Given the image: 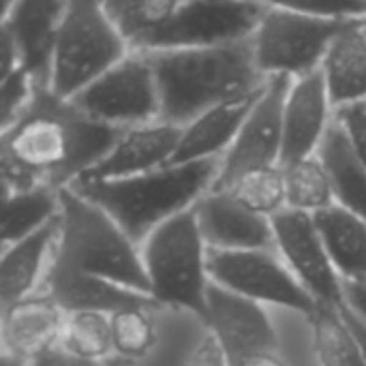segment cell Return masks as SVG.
<instances>
[{
    "mask_svg": "<svg viewBox=\"0 0 366 366\" xmlns=\"http://www.w3.org/2000/svg\"><path fill=\"white\" fill-rule=\"evenodd\" d=\"M47 296L56 300V305L66 313L77 311H101L116 313L122 309H159L161 305L150 296L142 294L101 277L75 272L62 266L51 264L45 277Z\"/></svg>",
    "mask_w": 366,
    "mask_h": 366,
    "instance_id": "ac0fdd59",
    "label": "cell"
},
{
    "mask_svg": "<svg viewBox=\"0 0 366 366\" xmlns=\"http://www.w3.org/2000/svg\"><path fill=\"white\" fill-rule=\"evenodd\" d=\"M114 347L120 356L142 358L154 345V328L146 309H122L109 313Z\"/></svg>",
    "mask_w": 366,
    "mask_h": 366,
    "instance_id": "4dcf8cb0",
    "label": "cell"
},
{
    "mask_svg": "<svg viewBox=\"0 0 366 366\" xmlns=\"http://www.w3.org/2000/svg\"><path fill=\"white\" fill-rule=\"evenodd\" d=\"M28 366H101L99 360H90L69 352L60 341L43 347L32 358H28Z\"/></svg>",
    "mask_w": 366,
    "mask_h": 366,
    "instance_id": "e575fe53",
    "label": "cell"
},
{
    "mask_svg": "<svg viewBox=\"0 0 366 366\" xmlns=\"http://www.w3.org/2000/svg\"><path fill=\"white\" fill-rule=\"evenodd\" d=\"M2 242H17L60 214V189L36 184L2 193Z\"/></svg>",
    "mask_w": 366,
    "mask_h": 366,
    "instance_id": "d4e9b609",
    "label": "cell"
},
{
    "mask_svg": "<svg viewBox=\"0 0 366 366\" xmlns=\"http://www.w3.org/2000/svg\"><path fill=\"white\" fill-rule=\"evenodd\" d=\"M146 54L159 86L161 118L180 127L214 105L255 94L268 79L257 69L249 41Z\"/></svg>",
    "mask_w": 366,
    "mask_h": 366,
    "instance_id": "7a4b0ae2",
    "label": "cell"
},
{
    "mask_svg": "<svg viewBox=\"0 0 366 366\" xmlns=\"http://www.w3.org/2000/svg\"><path fill=\"white\" fill-rule=\"evenodd\" d=\"M206 298L210 311L208 328L217 335L227 365L238 366L255 354L279 350L277 332L257 300L244 298L219 283H208Z\"/></svg>",
    "mask_w": 366,
    "mask_h": 366,
    "instance_id": "4fadbf2b",
    "label": "cell"
},
{
    "mask_svg": "<svg viewBox=\"0 0 366 366\" xmlns=\"http://www.w3.org/2000/svg\"><path fill=\"white\" fill-rule=\"evenodd\" d=\"M266 6L259 0H182L152 34L133 49L214 47L249 41Z\"/></svg>",
    "mask_w": 366,
    "mask_h": 366,
    "instance_id": "9c48e42d",
    "label": "cell"
},
{
    "mask_svg": "<svg viewBox=\"0 0 366 366\" xmlns=\"http://www.w3.org/2000/svg\"><path fill=\"white\" fill-rule=\"evenodd\" d=\"M60 227V214L43 225L41 229L32 232L30 236L4 244V255L0 259V305L2 311L13 307L15 302L28 298L30 290L34 287L36 274L43 266L45 253L49 247L56 244Z\"/></svg>",
    "mask_w": 366,
    "mask_h": 366,
    "instance_id": "7402d4cb",
    "label": "cell"
},
{
    "mask_svg": "<svg viewBox=\"0 0 366 366\" xmlns=\"http://www.w3.org/2000/svg\"><path fill=\"white\" fill-rule=\"evenodd\" d=\"M238 366H285L283 360L277 356V352H264V354H255L247 360H242Z\"/></svg>",
    "mask_w": 366,
    "mask_h": 366,
    "instance_id": "f35d334b",
    "label": "cell"
},
{
    "mask_svg": "<svg viewBox=\"0 0 366 366\" xmlns=\"http://www.w3.org/2000/svg\"><path fill=\"white\" fill-rule=\"evenodd\" d=\"M58 341L77 356L99 360L114 347L112 324L101 311H77L62 324Z\"/></svg>",
    "mask_w": 366,
    "mask_h": 366,
    "instance_id": "f546056e",
    "label": "cell"
},
{
    "mask_svg": "<svg viewBox=\"0 0 366 366\" xmlns=\"http://www.w3.org/2000/svg\"><path fill=\"white\" fill-rule=\"evenodd\" d=\"M292 77H268L259 88L234 144L219 161L212 189H227L242 174L281 165L283 157V101Z\"/></svg>",
    "mask_w": 366,
    "mask_h": 366,
    "instance_id": "8fae6325",
    "label": "cell"
},
{
    "mask_svg": "<svg viewBox=\"0 0 366 366\" xmlns=\"http://www.w3.org/2000/svg\"><path fill=\"white\" fill-rule=\"evenodd\" d=\"M107 13L129 39L131 47H137L148 34H152L182 0H103Z\"/></svg>",
    "mask_w": 366,
    "mask_h": 366,
    "instance_id": "f1b7e54d",
    "label": "cell"
},
{
    "mask_svg": "<svg viewBox=\"0 0 366 366\" xmlns=\"http://www.w3.org/2000/svg\"><path fill=\"white\" fill-rule=\"evenodd\" d=\"M182 127L157 118L120 129L109 152L79 180H109L163 167L174 161Z\"/></svg>",
    "mask_w": 366,
    "mask_h": 366,
    "instance_id": "2e32d148",
    "label": "cell"
},
{
    "mask_svg": "<svg viewBox=\"0 0 366 366\" xmlns=\"http://www.w3.org/2000/svg\"><path fill=\"white\" fill-rule=\"evenodd\" d=\"M118 133L73 99L39 88L24 114L2 129V193L36 184L71 187L109 152Z\"/></svg>",
    "mask_w": 366,
    "mask_h": 366,
    "instance_id": "6da1fadb",
    "label": "cell"
},
{
    "mask_svg": "<svg viewBox=\"0 0 366 366\" xmlns=\"http://www.w3.org/2000/svg\"><path fill=\"white\" fill-rule=\"evenodd\" d=\"M60 307L51 296H28L2 311L4 352L32 358L43 347L56 343L62 330Z\"/></svg>",
    "mask_w": 366,
    "mask_h": 366,
    "instance_id": "44dd1931",
    "label": "cell"
},
{
    "mask_svg": "<svg viewBox=\"0 0 366 366\" xmlns=\"http://www.w3.org/2000/svg\"><path fill=\"white\" fill-rule=\"evenodd\" d=\"M51 264L150 294V279L135 242L73 187L60 189V227Z\"/></svg>",
    "mask_w": 366,
    "mask_h": 366,
    "instance_id": "277c9868",
    "label": "cell"
},
{
    "mask_svg": "<svg viewBox=\"0 0 366 366\" xmlns=\"http://www.w3.org/2000/svg\"><path fill=\"white\" fill-rule=\"evenodd\" d=\"M217 191H229L240 204L264 217H274L277 212L287 208L285 176L281 165L251 169L240 178H236L227 189H217Z\"/></svg>",
    "mask_w": 366,
    "mask_h": 366,
    "instance_id": "83f0119b",
    "label": "cell"
},
{
    "mask_svg": "<svg viewBox=\"0 0 366 366\" xmlns=\"http://www.w3.org/2000/svg\"><path fill=\"white\" fill-rule=\"evenodd\" d=\"M64 6L66 0H17L9 13L0 15V28L13 36L21 66L45 88L49 84L51 58Z\"/></svg>",
    "mask_w": 366,
    "mask_h": 366,
    "instance_id": "e0dca14e",
    "label": "cell"
},
{
    "mask_svg": "<svg viewBox=\"0 0 366 366\" xmlns=\"http://www.w3.org/2000/svg\"><path fill=\"white\" fill-rule=\"evenodd\" d=\"M320 73L337 109L366 103V17L345 21L328 47Z\"/></svg>",
    "mask_w": 366,
    "mask_h": 366,
    "instance_id": "d6986e66",
    "label": "cell"
},
{
    "mask_svg": "<svg viewBox=\"0 0 366 366\" xmlns=\"http://www.w3.org/2000/svg\"><path fill=\"white\" fill-rule=\"evenodd\" d=\"M189 366H229L227 365V358H225V352H223V347H221V343H219L214 332L206 335L199 341V345L195 347Z\"/></svg>",
    "mask_w": 366,
    "mask_h": 366,
    "instance_id": "d590c367",
    "label": "cell"
},
{
    "mask_svg": "<svg viewBox=\"0 0 366 366\" xmlns=\"http://www.w3.org/2000/svg\"><path fill=\"white\" fill-rule=\"evenodd\" d=\"M337 272L347 281L366 279V221L332 204L313 214Z\"/></svg>",
    "mask_w": 366,
    "mask_h": 366,
    "instance_id": "603a6c76",
    "label": "cell"
},
{
    "mask_svg": "<svg viewBox=\"0 0 366 366\" xmlns=\"http://www.w3.org/2000/svg\"><path fill=\"white\" fill-rule=\"evenodd\" d=\"M73 101L92 118L127 129L161 118V97L152 62L146 51L131 49L103 71Z\"/></svg>",
    "mask_w": 366,
    "mask_h": 366,
    "instance_id": "ba28073f",
    "label": "cell"
},
{
    "mask_svg": "<svg viewBox=\"0 0 366 366\" xmlns=\"http://www.w3.org/2000/svg\"><path fill=\"white\" fill-rule=\"evenodd\" d=\"M317 154L328 169L335 202L366 221V167L350 148L337 120Z\"/></svg>",
    "mask_w": 366,
    "mask_h": 366,
    "instance_id": "cb8c5ba5",
    "label": "cell"
},
{
    "mask_svg": "<svg viewBox=\"0 0 366 366\" xmlns=\"http://www.w3.org/2000/svg\"><path fill=\"white\" fill-rule=\"evenodd\" d=\"M257 92L251 97L214 105L202 112L199 116H195L193 120H189L187 124H182V135L174 161L187 163V161L221 159L227 152V148L234 144Z\"/></svg>",
    "mask_w": 366,
    "mask_h": 366,
    "instance_id": "ffe728a7",
    "label": "cell"
},
{
    "mask_svg": "<svg viewBox=\"0 0 366 366\" xmlns=\"http://www.w3.org/2000/svg\"><path fill=\"white\" fill-rule=\"evenodd\" d=\"M337 120V107L317 71L290 79L283 101V157L281 163L317 154Z\"/></svg>",
    "mask_w": 366,
    "mask_h": 366,
    "instance_id": "5bb4252c",
    "label": "cell"
},
{
    "mask_svg": "<svg viewBox=\"0 0 366 366\" xmlns=\"http://www.w3.org/2000/svg\"><path fill=\"white\" fill-rule=\"evenodd\" d=\"M339 311H341V315H343V320L347 322V326L352 328V332L356 335V339H358V343H360V347H362V352H365V358H366V322L347 305V302H343V305H339Z\"/></svg>",
    "mask_w": 366,
    "mask_h": 366,
    "instance_id": "74e56055",
    "label": "cell"
},
{
    "mask_svg": "<svg viewBox=\"0 0 366 366\" xmlns=\"http://www.w3.org/2000/svg\"><path fill=\"white\" fill-rule=\"evenodd\" d=\"M259 2L272 9L315 15V17H330V19L366 17V0H259Z\"/></svg>",
    "mask_w": 366,
    "mask_h": 366,
    "instance_id": "d6a6232c",
    "label": "cell"
},
{
    "mask_svg": "<svg viewBox=\"0 0 366 366\" xmlns=\"http://www.w3.org/2000/svg\"><path fill=\"white\" fill-rule=\"evenodd\" d=\"M206 247L221 251H249L274 247L270 217L240 204L229 191L210 189L193 206Z\"/></svg>",
    "mask_w": 366,
    "mask_h": 366,
    "instance_id": "9a60e30c",
    "label": "cell"
},
{
    "mask_svg": "<svg viewBox=\"0 0 366 366\" xmlns=\"http://www.w3.org/2000/svg\"><path fill=\"white\" fill-rule=\"evenodd\" d=\"M206 242L195 210L189 208L159 225L144 242V266L150 279V296L163 307L193 311L208 326Z\"/></svg>",
    "mask_w": 366,
    "mask_h": 366,
    "instance_id": "8992f818",
    "label": "cell"
},
{
    "mask_svg": "<svg viewBox=\"0 0 366 366\" xmlns=\"http://www.w3.org/2000/svg\"><path fill=\"white\" fill-rule=\"evenodd\" d=\"M309 322L313 328V345L320 365L366 366L365 352L337 305L317 300V307Z\"/></svg>",
    "mask_w": 366,
    "mask_h": 366,
    "instance_id": "484cf974",
    "label": "cell"
},
{
    "mask_svg": "<svg viewBox=\"0 0 366 366\" xmlns=\"http://www.w3.org/2000/svg\"><path fill=\"white\" fill-rule=\"evenodd\" d=\"M270 221L274 229V247L283 253L285 262L298 274L300 283L317 300L337 307L343 305V283L339 281V272L332 266L313 214L283 208L281 212L270 217Z\"/></svg>",
    "mask_w": 366,
    "mask_h": 366,
    "instance_id": "7c38bea8",
    "label": "cell"
},
{
    "mask_svg": "<svg viewBox=\"0 0 366 366\" xmlns=\"http://www.w3.org/2000/svg\"><path fill=\"white\" fill-rule=\"evenodd\" d=\"M343 294H345V302L366 322V279H360V281L345 279Z\"/></svg>",
    "mask_w": 366,
    "mask_h": 366,
    "instance_id": "8d00e7d4",
    "label": "cell"
},
{
    "mask_svg": "<svg viewBox=\"0 0 366 366\" xmlns=\"http://www.w3.org/2000/svg\"><path fill=\"white\" fill-rule=\"evenodd\" d=\"M39 88H45V86H39L36 79L26 69H17L0 77V127L2 129L24 114V109L32 103Z\"/></svg>",
    "mask_w": 366,
    "mask_h": 366,
    "instance_id": "1f68e13d",
    "label": "cell"
},
{
    "mask_svg": "<svg viewBox=\"0 0 366 366\" xmlns=\"http://www.w3.org/2000/svg\"><path fill=\"white\" fill-rule=\"evenodd\" d=\"M131 49L103 0H66L47 88L73 99Z\"/></svg>",
    "mask_w": 366,
    "mask_h": 366,
    "instance_id": "5b68a950",
    "label": "cell"
},
{
    "mask_svg": "<svg viewBox=\"0 0 366 366\" xmlns=\"http://www.w3.org/2000/svg\"><path fill=\"white\" fill-rule=\"evenodd\" d=\"M350 19H330L266 6L249 43L264 77H298L322 66V60Z\"/></svg>",
    "mask_w": 366,
    "mask_h": 366,
    "instance_id": "52a82bcc",
    "label": "cell"
},
{
    "mask_svg": "<svg viewBox=\"0 0 366 366\" xmlns=\"http://www.w3.org/2000/svg\"><path fill=\"white\" fill-rule=\"evenodd\" d=\"M221 159L167 163L163 167L109 180H77L71 187L103 208L135 242L146 238L172 217L193 208L219 174Z\"/></svg>",
    "mask_w": 366,
    "mask_h": 366,
    "instance_id": "3957f363",
    "label": "cell"
},
{
    "mask_svg": "<svg viewBox=\"0 0 366 366\" xmlns=\"http://www.w3.org/2000/svg\"><path fill=\"white\" fill-rule=\"evenodd\" d=\"M281 167L285 176L287 208L315 214L337 204L328 169L320 154L294 159V161L281 163Z\"/></svg>",
    "mask_w": 366,
    "mask_h": 366,
    "instance_id": "4316f807",
    "label": "cell"
},
{
    "mask_svg": "<svg viewBox=\"0 0 366 366\" xmlns=\"http://www.w3.org/2000/svg\"><path fill=\"white\" fill-rule=\"evenodd\" d=\"M337 122L350 148L366 167V103H356L337 109Z\"/></svg>",
    "mask_w": 366,
    "mask_h": 366,
    "instance_id": "836d02e7",
    "label": "cell"
},
{
    "mask_svg": "<svg viewBox=\"0 0 366 366\" xmlns=\"http://www.w3.org/2000/svg\"><path fill=\"white\" fill-rule=\"evenodd\" d=\"M206 272L214 283L251 300L287 307L307 317L317 307V298L266 249L221 251L208 247Z\"/></svg>",
    "mask_w": 366,
    "mask_h": 366,
    "instance_id": "30bf717a",
    "label": "cell"
},
{
    "mask_svg": "<svg viewBox=\"0 0 366 366\" xmlns=\"http://www.w3.org/2000/svg\"><path fill=\"white\" fill-rule=\"evenodd\" d=\"M15 2H17V0H2V9H0V15L9 13V11H11V6H13Z\"/></svg>",
    "mask_w": 366,
    "mask_h": 366,
    "instance_id": "ab89813d",
    "label": "cell"
}]
</instances>
